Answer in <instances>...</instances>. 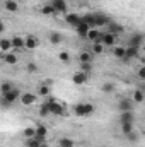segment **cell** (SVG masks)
Listing matches in <instances>:
<instances>
[{
    "label": "cell",
    "mask_w": 145,
    "mask_h": 147,
    "mask_svg": "<svg viewBox=\"0 0 145 147\" xmlns=\"http://www.w3.org/2000/svg\"><path fill=\"white\" fill-rule=\"evenodd\" d=\"M21 91L17 89V87H14L12 91H9L7 94H2V103H3V106H9V105H12V103H15V101H21Z\"/></svg>",
    "instance_id": "1"
},
{
    "label": "cell",
    "mask_w": 145,
    "mask_h": 147,
    "mask_svg": "<svg viewBox=\"0 0 145 147\" xmlns=\"http://www.w3.org/2000/svg\"><path fill=\"white\" fill-rule=\"evenodd\" d=\"M73 113L77 116H91L94 113V106L91 103H79V105H75Z\"/></svg>",
    "instance_id": "2"
},
{
    "label": "cell",
    "mask_w": 145,
    "mask_h": 147,
    "mask_svg": "<svg viewBox=\"0 0 145 147\" xmlns=\"http://www.w3.org/2000/svg\"><path fill=\"white\" fill-rule=\"evenodd\" d=\"M46 105L50 106L51 115H55V116H63L65 110H63V106H62V105H60L56 99H48V101H46Z\"/></svg>",
    "instance_id": "3"
},
{
    "label": "cell",
    "mask_w": 145,
    "mask_h": 147,
    "mask_svg": "<svg viewBox=\"0 0 145 147\" xmlns=\"http://www.w3.org/2000/svg\"><path fill=\"white\" fill-rule=\"evenodd\" d=\"M144 34L142 33H133L130 39H128V46H135V48H140V46H144Z\"/></svg>",
    "instance_id": "4"
},
{
    "label": "cell",
    "mask_w": 145,
    "mask_h": 147,
    "mask_svg": "<svg viewBox=\"0 0 145 147\" xmlns=\"http://www.w3.org/2000/svg\"><path fill=\"white\" fill-rule=\"evenodd\" d=\"M50 3H51V7L55 9V12H56V14L67 12V9H68V3H67L65 0H51Z\"/></svg>",
    "instance_id": "5"
},
{
    "label": "cell",
    "mask_w": 145,
    "mask_h": 147,
    "mask_svg": "<svg viewBox=\"0 0 145 147\" xmlns=\"http://www.w3.org/2000/svg\"><path fill=\"white\" fill-rule=\"evenodd\" d=\"M87 79H89V74H85V72H75L73 74V77H72V82L73 84H77V86H84L85 82H87Z\"/></svg>",
    "instance_id": "6"
},
{
    "label": "cell",
    "mask_w": 145,
    "mask_h": 147,
    "mask_svg": "<svg viewBox=\"0 0 145 147\" xmlns=\"http://www.w3.org/2000/svg\"><path fill=\"white\" fill-rule=\"evenodd\" d=\"M101 43L104 45V46H114L116 45V34H113V33H104L103 34V39H101Z\"/></svg>",
    "instance_id": "7"
},
{
    "label": "cell",
    "mask_w": 145,
    "mask_h": 147,
    "mask_svg": "<svg viewBox=\"0 0 145 147\" xmlns=\"http://www.w3.org/2000/svg\"><path fill=\"white\" fill-rule=\"evenodd\" d=\"M75 29H77V34H79V36H84V38H87V34H89V31H91L92 28H91L89 24H85L84 21H80V24H79V26H77Z\"/></svg>",
    "instance_id": "8"
},
{
    "label": "cell",
    "mask_w": 145,
    "mask_h": 147,
    "mask_svg": "<svg viewBox=\"0 0 145 147\" xmlns=\"http://www.w3.org/2000/svg\"><path fill=\"white\" fill-rule=\"evenodd\" d=\"M103 34H104V33H99V31L94 28V29H91V31H89V34H87V39H89V41H92V43H101V39H103Z\"/></svg>",
    "instance_id": "9"
},
{
    "label": "cell",
    "mask_w": 145,
    "mask_h": 147,
    "mask_svg": "<svg viewBox=\"0 0 145 147\" xmlns=\"http://www.w3.org/2000/svg\"><path fill=\"white\" fill-rule=\"evenodd\" d=\"M10 41H12V48L14 50H22V48H26V39L21 36H14L10 38Z\"/></svg>",
    "instance_id": "10"
},
{
    "label": "cell",
    "mask_w": 145,
    "mask_h": 147,
    "mask_svg": "<svg viewBox=\"0 0 145 147\" xmlns=\"http://www.w3.org/2000/svg\"><path fill=\"white\" fill-rule=\"evenodd\" d=\"M36 101V94H33V92H24L22 96H21V103L24 105V106H29V105H33Z\"/></svg>",
    "instance_id": "11"
},
{
    "label": "cell",
    "mask_w": 145,
    "mask_h": 147,
    "mask_svg": "<svg viewBox=\"0 0 145 147\" xmlns=\"http://www.w3.org/2000/svg\"><path fill=\"white\" fill-rule=\"evenodd\" d=\"M80 21H82V17L77 16V14H67V16H65V22H67V24H72L75 28L80 24Z\"/></svg>",
    "instance_id": "12"
},
{
    "label": "cell",
    "mask_w": 145,
    "mask_h": 147,
    "mask_svg": "<svg viewBox=\"0 0 145 147\" xmlns=\"http://www.w3.org/2000/svg\"><path fill=\"white\" fill-rule=\"evenodd\" d=\"M109 22V17L104 16V14H96V28H103V26H108Z\"/></svg>",
    "instance_id": "13"
},
{
    "label": "cell",
    "mask_w": 145,
    "mask_h": 147,
    "mask_svg": "<svg viewBox=\"0 0 145 147\" xmlns=\"http://www.w3.org/2000/svg\"><path fill=\"white\" fill-rule=\"evenodd\" d=\"M132 101L133 99H121L118 103V110L119 111H132V108H133V103Z\"/></svg>",
    "instance_id": "14"
},
{
    "label": "cell",
    "mask_w": 145,
    "mask_h": 147,
    "mask_svg": "<svg viewBox=\"0 0 145 147\" xmlns=\"http://www.w3.org/2000/svg\"><path fill=\"white\" fill-rule=\"evenodd\" d=\"M113 55L119 60H125L126 58V46H114L113 50Z\"/></svg>",
    "instance_id": "15"
},
{
    "label": "cell",
    "mask_w": 145,
    "mask_h": 147,
    "mask_svg": "<svg viewBox=\"0 0 145 147\" xmlns=\"http://www.w3.org/2000/svg\"><path fill=\"white\" fill-rule=\"evenodd\" d=\"M119 123H133V113L132 111H121Z\"/></svg>",
    "instance_id": "16"
},
{
    "label": "cell",
    "mask_w": 145,
    "mask_h": 147,
    "mask_svg": "<svg viewBox=\"0 0 145 147\" xmlns=\"http://www.w3.org/2000/svg\"><path fill=\"white\" fill-rule=\"evenodd\" d=\"M135 57H138V48H135V46H126V58H125L123 62H128V60H132V58H135Z\"/></svg>",
    "instance_id": "17"
},
{
    "label": "cell",
    "mask_w": 145,
    "mask_h": 147,
    "mask_svg": "<svg viewBox=\"0 0 145 147\" xmlns=\"http://www.w3.org/2000/svg\"><path fill=\"white\" fill-rule=\"evenodd\" d=\"M82 21L85 24H89L92 29L96 28V14H85V16H82Z\"/></svg>",
    "instance_id": "18"
},
{
    "label": "cell",
    "mask_w": 145,
    "mask_h": 147,
    "mask_svg": "<svg viewBox=\"0 0 145 147\" xmlns=\"http://www.w3.org/2000/svg\"><path fill=\"white\" fill-rule=\"evenodd\" d=\"M46 140L43 139H38V137H33V139H28L26 140V147H41V144H44Z\"/></svg>",
    "instance_id": "19"
},
{
    "label": "cell",
    "mask_w": 145,
    "mask_h": 147,
    "mask_svg": "<svg viewBox=\"0 0 145 147\" xmlns=\"http://www.w3.org/2000/svg\"><path fill=\"white\" fill-rule=\"evenodd\" d=\"M24 39H26V48H28V50H34V48H38V39L34 36L29 34V36H26Z\"/></svg>",
    "instance_id": "20"
},
{
    "label": "cell",
    "mask_w": 145,
    "mask_h": 147,
    "mask_svg": "<svg viewBox=\"0 0 145 147\" xmlns=\"http://www.w3.org/2000/svg\"><path fill=\"white\" fill-rule=\"evenodd\" d=\"M108 28H109V33H113V34H119V33H123V31H125V28H123V26L114 24L113 21L108 24Z\"/></svg>",
    "instance_id": "21"
},
{
    "label": "cell",
    "mask_w": 145,
    "mask_h": 147,
    "mask_svg": "<svg viewBox=\"0 0 145 147\" xmlns=\"http://www.w3.org/2000/svg\"><path fill=\"white\" fill-rule=\"evenodd\" d=\"M3 62L9 63V65H15L17 63V55L15 53H5L3 55Z\"/></svg>",
    "instance_id": "22"
},
{
    "label": "cell",
    "mask_w": 145,
    "mask_h": 147,
    "mask_svg": "<svg viewBox=\"0 0 145 147\" xmlns=\"http://www.w3.org/2000/svg\"><path fill=\"white\" fill-rule=\"evenodd\" d=\"M46 134H48V128H46L44 125H38V127H36V137H38V139L46 140Z\"/></svg>",
    "instance_id": "23"
},
{
    "label": "cell",
    "mask_w": 145,
    "mask_h": 147,
    "mask_svg": "<svg viewBox=\"0 0 145 147\" xmlns=\"http://www.w3.org/2000/svg\"><path fill=\"white\" fill-rule=\"evenodd\" d=\"M144 99H145L144 89H135V92H133V101H135V103H144Z\"/></svg>",
    "instance_id": "24"
},
{
    "label": "cell",
    "mask_w": 145,
    "mask_h": 147,
    "mask_svg": "<svg viewBox=\"0 0 145 147\" xmlns=\"http://www.w3.org/2000/svg\"><path fill=\"white\" fill-rule=\"evenodd\" d=\"M41 14H43V16H56V12H55V9L51 7V3L43 5V7H41Z\"/></svg>",
    "instance_id": "25"
},
{
    "label": "cell",
    "mask_w": 145,
    "mask_h": 147,
    "mask_svg": "<svg viewBox=\"0 0 145 147\" xmlns=\"http://www.w3.org/2000/svg\"><path fill=\"white\" fill-rule=\"evenodd\" d=\"M79 60H80V63H92V55L89 51H82L79 55Z\"/></svg>",
    "instance_id": "26"
},
{
    "label": "cell",
    "mask_w": 145,
    "mask_h": 147,
    "mask_svg": "<svg viewBox=\"0 0 145 147\" xmlns=\"http://www.w3.org/2000/svg\"><path fill=\"white\" fill-rule=\"evenodd\" d=\"M10 48H12V41H10V39H7V38H3V39L0 41V50H2L3 53H7Z\"/></svg>",
    "instance_id": "27"
},
{
    "label": "cell",
    "mask_w": 145,
    "mask_h": 147,
    "mask_svg": "<svg viewBox=\"0 0 145 147\" xmlns=\"http://www.w3.org/2000/svg\"><path fill=\"white\" fill-rule=\"evenodd\" d=\"M38 94H39L41 98H48V96H50V87H48L46 84H39V87H38Z\"/></svg>",
    "instance_id": "28"
},
{
    "label": "cell",
    "mask_w": 145,
    "mask_h": 147,
    "mask_svg": "<svg viewBox=\"0 0 145 147\" xmlns=\"http://www.w3.org/2000/svg\"><path fill=\"white\" fill-rule=\"evenodd\" d=\"M3 5H5V9H7L9 12H15V10L19 9V5H17V2H15V0H5V3H3Z\"/></svg>",
    "instance_id": "29"
},
{
    "label": "cell",
    "mask_w": 145,
    "mask_h": 147,
    "mask_svg": "<svg viewBox=\"0 0 145 147\" xmlns=\"http://www.w3.org/2000/svg\"><path fill=\"white\" fill-rule=\"evenodd\" d=\"M63 41V36L60 34V33H51L50 34V43H53V45H60Z\"/></svg>",
    "instance_id": "30"
},
{
    "label": "cell",
    "mask_w": 145,
    "mask_h": 147,
    "mask_svg": "<svg viewBox=\"0 0 145 147\" xmlns=\"http://www.w3.org/2000/svg\"><path fill=\"white\" fill-rule=\"evenodd\" d=\"M58 146H60V147H73L75 144H73L72 139H68V137H63V139H60V140H58Z\"/></svg>",
    "instance_id": "31"
},
{
    "label": "cell",
    "mask_w": 145,
    "mask_h": 147,
    "mask_svg": "<svg viewBox=\"0 0 145 147\" xmlns=\"http://www.w3.org/2000/svg\"><path fill=\"white\" fill-rule=\"evenodd\" d=\"M103 51H104V45L103 43H92V53L101 55Z\"/></svg>",
    "instance_id": "32"
},
{
    "label": "cell",
    "mask_w": 145,
    "mask_h": 147,
    "mask_svg": "<svg viewBox=\"0 0 145 147\" xmlns=\"http://www.w3.org/2000/svg\"><path fill=\"white\" fill-rule=\"evenodd\" d=\"M121 132H123L125 135L135 132V130H133V123H121Z\"/></svg>",
    "instance_id": "33"
},
{
    "label": "cell",
    "mask_w": 145,
    "mask_h": 147,
    "mask_svg": "<svg viewBox=\"0 0 145 147\" xmlns=\"http://www.w3.org/2000/svg\"><path fill=\"white\" fill-rule=\"evenodd\" d=\"M39 115H41V116H50V115H51V111H50V106H48L46 103H43V105L39 106Z\"/></svg>",
    "instance_id": "34"
},
{
    "label": "cell",
    "mask_w": 145,
    "mask_h": 147,
    "mask_svg": "<svg viewBox=\"0 0 145 147\" xmlns=\"http://www.w3.org/2000/svg\"><path fill=\"white\" fill-rule=\"evenodd\" d=\"M22 134H24L26 139H33V137H36V127H34V128H26Z\"/></svg>",
    "instance_id": "35"
},
{
    "label": "cell",
    "mask_w": 145,
    "mask_h": 147,
    "mask_svg": "<svg viewBox=\"0 0 145 147\" xmlns=\"http://www.w3.org/2000/svg\"><path fill=\"white\" fill-rule=\"evenodd\" d=\"M58 60L63 62V63H68V62H70V55H68L67 51H62V53L58 55Z\"/></svg>",
    "instance_id": "36"
},
{
    "label": "cell",
    "mask_w": 145,
    "mask_h": 147,
    "mask_svg": "<svg viewBox=\"0 0 145 147\" xmlns=\"http://www.w3.org/2000/svg\"><path fill=\"white\" fill-rule=\"evenodd\" d=\"M0 89H2V94H7V92H9V91H12V89H14V86H12V84H10V82H3V84H2V87H0Z\"/></svg>",
    "instance_id": "37"
},
{
    "label": "cell",
    "mask_w": 145,
    "mask_h": 147,
    "mask_svg": "<svg viewBox=\"0 0 145 147\" xmlns=\"http://www.w3.org/2000/svg\"><path fill=\"white\" fill-rule=\"evenodd\" d=\"M137 75H138V79H140V80H144V82H145V65H142V67L138 69Z\"/></svg>",
    "instance_id": "38"
},
{
    "label": "cell",
    "mask_w": 145,
    "mask_h": 147,
    "mask_svg": "<svg viewBox=\"0 0 145 147\" xmlns=\"http://www.w3.org/2000/svg\"><path fill=\"white\" fill-rule=\"evenodd\" d=\"M126 139H128V142H135V140L138 139V134H137V132H132V134L126 135Z\"/></svg>",
    "instance_id": "39"
},
{
    "label": "cell",
    "mask_w": 145,
    "mask_h": 147,
    "mask_svg": "<svg viewBox=\"0 0 145 147\" xmlns=\"http://www.w3.org/2000/svg\"><path fill=\"white\" fill-rule=\"evenodd\" d=\"M92 69V65L91 63H80V70L82 72H85V74H89V70Z\"/></svg>",
    "instance_id": "40"
},
{
    "label": "cell",
    "mask_w": 145,
    "mask_h": 147,
    "mask_svg": "<svg viewBox=\"0 0 145 147\" xmlns=\"http://www.w3.org/2000/svg\"><path fill=\"white\" fill-rule=\"evenodd\" d=\"M113 89H114V86H113V84H111V82H106V84H104V86H103V91H104V92H113Z\"/></svg>",
    "instance_id": "41"
},
{
    "label": "cell",
    "mask_w": 145,
    "mask_h": 147,
    "mask_svg": "<svg viewBox=\"0 0 145 147\" xmlns=\"http://www.w3.org/2000/svg\"><path fill=\"white\" fill-rule=\"evenodd\" d=\"M38 70V67L34 65V63H28V72L29 74H34Z\"/></svg>",
    "instance_id": "42"
},
{
    "label": "cell",
    "mask_w": 145,
    "mask_h": 147,
    "mask_svg": "<svg viewBox=\"0 0 145 147\" xmlns=\"http://www.w3.org/2000/svg\"><path fill=\"white\" fill-rule=\"evenodd\" d=\"M41 147H48V144H46V142H44V144H41Z\"/></svg>",
    "instance_id": "43"
},
{
    "label": "cell",
    "mask_w": 145,
    "mask_h": 147,
    "mask_svg": "<svg viewBox=\"0 0 145 147\" xmlns=\"http://www.w3.org/2000/svg\"><path fill=\"white\" fill-rule=\"evenodd\" d=\"M140 62H142V63H144V65H145V57H144V58H142V60H140Z\"/></svg>",
    "instance_id": "44"
},
{
    "label": "cell",
    "mask_w": 145,
    "mask_h": 147,
    "mask_svg": "<svg viewBox=\"0 0 145 147\" xmlns=\"http://www.w3.org/2000/svg\"><path fill=\"white\" fill-rule=\"evenodd\" d=\"M144 50H145V43H144Z\"/></svg>",
    "instance_id": "45"
}]
</instances>
